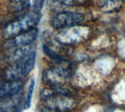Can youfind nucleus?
Here are the masks:
<instances>
[{
	"instance_id": "1",
	"label": "nucleus",
	"mask_w": 125,
	"mask_h": 112,
	"mask_svg": "<svg viewBox=\"0 0 125 112\" xmlns=\"http://www.w3.org/2000/svg\"><path fill=\"white\" fill-rule=\"evenodd\" d=\"M44 107L58 112H68L77 105V101L68 91L62 88H46L40 91Z\"/></svg>"
},
{
	"instance_id": "2",
	"label": "nucleus",
	"mask_w": 125,
	"mask_h": 112,
	"mask_svg": "<svg viewBox=\"0 0 125 112\" xmlns=\"http://www.w3.org/2000/svg\"><path fill=\"white\" fill-rule=\"evenodd\" d=\"M41 18V13L36 12L23 13L16 19L11 21L3 29V36L7 40L35 28Z\"/></svg>"
},
{
	"instance_id": "3",
	"label": "nucleus",
	"mask_w": 125,
	"mask_h": 112,
	"mask_svg": "<svg viewBox=\"0 0 125 112\" xmlns=\"http://www.w3.org/2000/svg\"><path fill=\"white\" fill-rule=\"evenodd\" d=\"M36 52L33 51L24 58L10 64L3 71V77L6 81H23V79L33 68Z\"/></svg>"
},
{
	"instance_id": "4",
	"label": "nucleus",
	"mask_w": 125,
	"mask_h": 112,
	"mask_svg": "<svg viewBox=\"0 0 125 112\" xmlns=\"http://www.w3.org/2000/svg\"><path fill=\"white\" fill-rule=\"evenodd\" d=\"M72 76L70 67L59 65L47 68L43 71L42 81L49 88H62L68 81Z\"/></svg>"
},
{
	"instance_id": "5",
	"label": "nucleus",
	"mask_w": 125,
	"mask_h": 112,
	"mask_svg": "<svg viewBox=\"0 0 125 112\" xmlns=\"http://www.w3.org/2000/svg\"><path fill=\"white\" fill-rule=\"evenodd\" d=\"M85 16L77 12H61L56 14L51 20V26L54 29H64L76 27L83 22Z\"/></svg>"
},
{
	"instance_id": "6",
	"label": "nucleus",
	"mask_w": 125,
	"mask_h": 112,
	"mask_svg": "<svg viewBox=\"0 0 125 112\" xmlns=\"http://www.w3.org/2000/svg\"><path fill=\"white\" fill-rule=\"evenodd\" d=\"M38 34H39V30L38 28H33L30 31L24 33L23 34L13 38L7 39L3 44V47L5 50H13L19 47L29 46L37 38Z\"/></svg>"
},
{
	"instance_id": "7",
	"label": "nucleus",
	"mask_w": 125,
	"mask_h": 112,
	"mask_svg": "<svg viewBox=\"0 0 125 112\" xmlns=\"http://www.w3.org/2000/svg\"><path fill=\"white\" fill-rule=\"evenodd\" d=\"M23 85V83L22 81H13L3 82L1 85V89H0L1 100L19 94L22 90Z\"/></svg>"
},
{
	"instance_id": "8",
	"label": "nucleus",
	"mask_w": 125,
	"mask_h": 112,
	"mask_svg": "<svg viewBox=\"0 0 125 112\" xmlns=\"http://www.w3.org/2000/svg\"><path fill=\"white\" fill-rule=\"evenodd\" d=\"M33 51V50H32L30 46H26V47L13 49V51L6 57V61L10 64L16 62V61H19V60L27 57V56L31 53Z\"/></svg>"
},
{
	"instance_id": "9",
	"label": "nucleus",
	"mask_w": 125,
	"mask_h": 112,
	"mask_svg": "<svg viewBox=\"0 0 125 112\" xmlns=\"http://www.w3.org/2000/svg\"><path fill=\"white\" fill-rule=\"evenodd\" d=\"M21 95L19 93L13 96L1 100V112H8L19 108V105L21 102Z\"/></svg>"
},
{
	"instance_id": "10",
	"label": "nucleus",
	"mask_w": 125,
	"mask_h": 112,
	"mask_svg": "<svg viewBox=\"0 0 125 112\" xmlns=\"http://www.w3.org/2000/svg\"><path fill=\"white\" fill-rule=\"evenodd\" d=\"M43 51H44V52H45V54L48 56V57H49L50 58L54 60L56 62L63 63V62H65V61H66V60L64 59L62 56H60L59 54H58L55 51H53V49H51L49 47H48V46L45 45V44L43 45Z\"/></svg>"
},
{
	"instance_id": "11",
	"label": "nucleus",
	"mask_w": 125,
	"mask_h": 112,
	"mask_svg": "<svg viewBox=\"0 0 125 112\" xmlns=\"http://www.w3.org/2000/svg\"><path fill=\"white\" fill-rule=\"evenodd\" d=\"M122 5V3L119 0H106L103 9L107 12H111L114 10L118 9Z\"/></svg>"
},
{
	"instance_id": "12",
	"label": "nucleus",
	"mask_w": 125,
	"mask_h": 112,
	"mask_svg": "<svg viewBox=\"0 0 125 112\" xmlns=\"http://www.w3.org/2000/svg\"><path fill=\"white\" fill-rule=\"evenodd\" d=\"M34 86H35L34 80H31L30 84L29 86L27 97H26L25 103H24V109H28V108H29L30 105H31V101H32V96H33V90H34Z\"/></svg>"
},
{
	"instance_id": "13",
	"label": "nucleus",
	"mask_w": 125,
	"mask_h": 112,
	"mask_svg": "<svg viewBox=\"0 0 125 112\" xmlns=\"http://www.w3.org/2000/svg\"><path fill=\"white\" fill-rule=\"evenodd\" d=\"M62 4L69 5V6H74V5H81L85 3L88 0H58Z\"/></svg>"
},
{
	"instance_id": "14",
	"label": "nucleus",
	"mask_w": 125,
	"mask_h": 112,
	"mask_svg": "<svg viewBox=\"0 0 125 112\" xmlns=\"http://www.w3.org/2000/svg\"><path fill=\"white\" fill-rule=\"evenodd\" d=\"M41 112H58V111H52V110H49V109H47V108L43 107L42 109Z\"/></svg>"
},
{
	"instance_id": "15",
	"label": "nucleus",
	"mask_w": 125,
	"mask_h": 112,
	"mask_svg": "<svg viewBox=\"0 0 125 112\" xmlns=\"http://www.w3.org/2000/svg\"><path fill=\"white\" fill-rule=\"evenodd\" d=\"M8 112H20V110H19V108H17V109H14V110H13V111H10Z\"/></svg>"
}]
</instances>
